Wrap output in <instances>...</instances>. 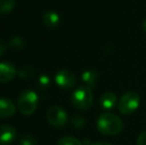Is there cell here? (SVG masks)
I'll return each instance as SVG.
<instances>
[{
  "label": "cell",
  "instance_id": "10",
  "mask_svg": "<svg viewBox=\"0 0 146 145\" xmlns=\"http://www.w3.org/2000/svg\"><path fill=\"white\" fill-rule=\"evenodd\" d=\"M117 103V97L115 93L111 91H106L100 97V107L106 110H110L115 107Z\"/></svg>",
  "mask_w": 146,
  "mask_h": 145
},
{
  "label": "cell",
  "instance_id": "5",
  "mask_svg": "<svg viewBox=\"0 0 146 145\" xmlns=\"http://www.w3.org/2000/svg\"><path fill=\"white\" fill-rule=\"evenodd\" d=\"M48 122L55 127H63L68 122V114L62 107L54 105L48 109L46 114Z\"/></svg>",
  "mask_w": 146,
  "mask_h": 145
},
{
  "label": "cell",
  "instance_id": "1",
  "mask_svg": "<svg viewBox=\"0 0 146 145\" xmlns=\"http://www.w3.org/2000/svg\"><path fill=\"white\" fill-rule=\"evenodd\" d=\"M96 127L100 133L112 136L120 133L123 128V122L117 115L110 112H104L98 116Z\"/></svg>",
  "mask_w": 146,
  "mask_h": 145
},
{
  "label": "cell",
  "instance_id": "9",
  "mask_svg": "<svg viewBox=\"0 0 146 145\" xmlns=\"http://www.w3.org/2000/svg\"><path fill=\"white\" fill-rule=\"evenodd\" d=\"M15 105L10 99H0V118H8L11 117L15 113Z\"/></svg>",
  "mask_w": 146,
  "mask_h": 145
},
{
  "label": "cell",
  "instance_id": "22",
  "mask_svg": "<svg viewBox=\"0 0 146 145\" xmlns=\"http://www.w3.org/2000/svg\"><path fill=\"white\" fill-rule=\"evenodd\" d=\"M87 145H111L108 142H94V143H88Z\"/></svg>",
  "mask_w": 146,
  "mask_h": 145
},
{
  "label": "cell",
  "instance_id": "16",
  "mask_svg": "<svg viewBox=\"0 0 146 145\" xmlns=\"http://www.w3.org/2000/svg\"><path fill=\"white\" fill-rule=\"evenodd\" d=\"M9 46L12 50H15V51H18V50H21L22 48L24 47V41L22 40L20 37H13L11 39L9 43Z\"/></svg>",
  "mask_w": 146,
  "mask_h": 145
},
{
  "label": "cell",
  "instance_id": "11",
  "mask_svg": "<svg viewBox=\"0 0 146 145\" xmlns=\"http://www.w3.org/2000/svg\"><path fill=\"white\" fill-rule=\"evenodd\" d=\"M98 79V73L96 70H87L82 73V81H84L86 87L92 89L96 85Z\"/></svg>",
  "mask_w": 146,
  "mask_h": 145
},
{
  "label": "cell",
  "instance_id": "6",
  "mask_svg": "<svg viewBox=\"0 0 146 145\" xmlns=\"http://www.w3.org/2000/svg\"><path fill=\"white\" fill-rule=\"evenodd\" d=\"M57 85L62 89H72L76 85V77L71 71L61 70L56 73L55 77Z\"/></svg>",
  "mask_w": 146,
  "mask_h": 145
},
{
  "label": "cell",
  "instance_id": "19",
  "mask_svg": "<svg viewBox=\"0 0 146 145\" xmlns=\"http://www.w3.org/2000/svg\"><path fill=\"white\" fill-rule=\"evenodd\" d=\"M50 83H51L50 77H49L48 75H41L38 79V85L41 89H47V87L50 85Z\"/></svg>",
  "mask_w": 146,
  "mask_h": 145
},
{
  "label": "cell",
  "instance_id": "13",
  "mask_svg": "<svg viewBox=\"0 0 146 145\" xmlns=\"http://www.w3.org/2000/svg\"><path fill=\"white\" fill-rule=\"evenodd\" d=\"M35 75V70L32 66L25 65L19 71H18V75L22 79H31Z\"/></svg>",
  "mask_w": 146,
  "mask_h": 145
},
{
  "label": "cell",
  "instance_id": "18",
  "mask_svg": "<svg viewBox=\"0 0 146 145\" xmlns=\"http://www.w3.org/2000/svg\"><path fill=\"white\" fill-rule=\"evenodd\" d=\"M72 123H73V125L75 126V127L81 128V127H83V126L85 125L86 120H85V118H84L83 116L75 115L73 117V119H72Z\"/></svg>",
  "mask_w": 146,
  "mask_h": 145
},
{
  "label": "cell",
  "instance_id": "2",
  "mask_svg": "<svg viewBox=\"0 0 146 145\" xmlns=\"http://www.w3.org/2000/svg\"><path fill=\"white\" fill-rule=\"evenodd\" d=\"M94 101L92 89L86 85L79 87L72 95V103L78 109L87 110L92 107Z\"/></svg>",
  "mask_w": 146,
  "mask_h": 145
},
{
  "label": "cell",
  "instance_id": "7",
  "mask_svg": "<svg viewBox=\"0 0 146 145\" xmlns=\"http://www.w3.org/2000/svg\"><path fill=\"white\" fill-rule=\"evenodd\" d=\"M16 68L9 62L0 63V83H8L16 75Z\"/></svg>",
  "mask_w": 146,
  "mask_h": 145
},
{
  "label": "cell",
  "instance_id": "21",
  "mask_svg": "<svg viewBox=\"0 0 146 145\" xmlns=\"http://www.w3.org/2000/svg\"><path fill=\"white\" fill-rule=\"evenodd\" d=\"M6 49H7V44H6L4 40L0 39V57L4 54V52L6 51Z\"/></svg>",
  "mask_w": 146,
  "mask_h": 145
},
{
  "label": "cell",
  "instance_id": "15",
  "mask_svg": "<svg viewBox=\"0 0 146 145\" xmlns=\"http://www.w3.org/2000/svg\"><path fill=\"white\" fill-rule=\"evenodd\" d=\"M57 145H83V143L73 136H64L59 140Z\"/></svg>",
  "mask_w": 146,
  "mask_h": 145
},
{
  "label": "cell",
  "instance_id": "20",
  "mask_svg": "<svg viewBox=\"0 0 146 145\" xmlns=\"http://www.w3.org/2000/svg\"><path fill=\"white\" fill-rule=\"evenodd\" d=\"M137 145H146V130L139 134L137 138Z\"/></svg>",
  "mask_w": 146,
  "mask_h": 145
},
{
  "label": "cell",
  "instance_id": "4",
  "mask_svg": "<svg viewBox=\"0 0 146 145\" xmlns=\"http://www.w3.org/2000/svg\"><path fill=\"white\" fill-rule=\"evenodd\" d=\"M140 105V97L134 91H127L118 101V110L124 115L132 114Z\"/></svg>",
  "mask_w": 146,
  "mask_h": 145
},
{
  "label": "cell",
  "instance_id": "14",
  "mask_svg": "<svg viewBox=\"0 0 146 145\" xmlns=\"http://www.w3.org/2000/svg\"><path fill=\"white\" fill-rule=\"evenodd\" d=\"M15 6V0H0V13H9Z\"/></svg>",
  "mask_w": 146,
  "mask_h": 145
},
{
  "label": "cell",
  "instance_id": "8",
  "mask_svg": "<svg viewBox=\"0 0 146 145\" xmlns=\"http://www.w3.org/2000/svg\"><path fill=\"white\" fill-rule=\"evenodd\" d=\"M16 129L11 125L0 126V145H9L15 140Z\"/></svg>",
  "mask_w": 146,
  "mask_h": 145
},
{
  "label": "cell",
  "instance_id": "12",
  "mask_svg": "<svg viewBox=\"0 0 146 145\" xmlns=\"http://www.w3.org/2000/svg\"><path fill=\"white\" fill-rule=\"evenodd\" d=\"M61 18L59 14L54 11H48L43 16V22L44 24L49 28H55L60 24Z\"/></svg>",
  "mask_w": 146,
  "mask_h": 145
},
{
  "label": "cell",
  "instance_id": "3",
  "mask_svg": "<svg viewBox=\"0 0 146 145\" xmlns=\"http://www.w3.org/2000/svg\"><path fill=\"white\" fill-rule=\"evenodd\" d=\"M38 107V95L35 91L27 89L18 99V109L24 115H31Z\"/></svg>",
  "mask_w": 146,
  "mask_h": 145
},
{
  "label": "cell",
  "instance_id": "17",
  "mask_svg": "<svg viewBox=\"0 0 146 145\" xmlns=\"http://www.w3.org/2000/svg\"><path fill=\"white\" fill-rule=\"evenodd\" d=\"M37 140L31 134H25L20 138V145H36Z\"/></svg>",
  "mask_w": 146,
  "mask_h": 145
},
{
  "label": "cell",
  "instance_id": "23",
  "mask_svg": "<svg viewBox=\"0 0 146 145\" xmlns=\"http://www.w3.org/2000/svg\"><path fill=\"white\" fill-rule=\"evenodd\" d=\"M142 29H143V31H144L145 33H146V20L142 23Z\"/></svg>",
  "mask_w": 146,
  "mask_h": 145
}]
</instances>
